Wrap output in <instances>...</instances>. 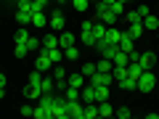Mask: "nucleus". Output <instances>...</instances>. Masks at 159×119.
<instances>
[{"mask_svg":"<svg viewBox=\"0 0 159 119\" xmlns=\"http://www.w3.org/2000/svg\"><path fill=\"white\" fill-rule=\"evenodd\" d=\"M29 24H32V27H48V16L43 11H32V19H29Z\"/></svg>","mask_w":159,"mask_h":119,"instance_id":"12","label":"nucleus"},{"mask_svg":"<svg viewBox=\"0 0 159 119\" xmlns=\"http://www.w3.org/2000/svg\"><path fill=\"white\" fill-rule=\"evenodd\" d=\"M45 51H48V56H51V61H53V64H61V58H64L61 48H45Z\"/></svg>","mask_w":159,"mask_h":119,"instance_id":"28","label":"nucleus"},{"mask_svg":"<svg viewBox=\"0 0 159 119\" xmlns=\"http://www.w3.org/2000/svg\"><path fill=\"white\" fill-rule=\"evenodd\" d=\"M66 111H69V119H85V103L66 101Z\"/></svg>","mask_w":159,"mask_h":119,"instance_id":"3","label":"nucleus"},{"mask_svg":"<svg viewBox=\"0 0 159 119\" xmlns=\"http://www.w3.org/2000/svg\"><path fill=\"white\" fill-rule=\"evenodd\" d=\"M98 117H103V119H106V117H114V106H111L109 101H101V103H98Z\"/></svg>","mask_w":159,"mask_h":119,"instance_id":"16","label":"nucleus"},{"mask_svg":"<svg viewBox=\"0 0 159 119\" xmlns=\"http://www.w3.org/2000/svg\"><path fill=\"white\" fill-rule=\"evenodd\" d=\"M114 117H119V119H130L133 111H130L127 106H119V108H114Z\"/></svg>","mask_w":159,"mask_h":119,"instance_id":"34","label":"nucleus"},{"mask_svg":"<svg viewBox=\"0 0 159 119\" xmlns=\"http://www.w3.org/2000/svg\"><path fill=\"white\" fill-rule=\"evenodd\" d=\"M119 34H122V29H117V27H106V42H117L119 45Z\"/></svg>","mask_w":159,"mask_h":119,"instance_id":"17","label":"nucleus"},{"mask_svg":"<svg viewBox=\"0 0 159 119\" xmlns=\"http://www.w3.org/2000/svg\"><path fill=\"white\" fill-rule=\"evenodd\" d=\"M29 19H32V13H29V11H21V8H16V21L21 24V27H27Z\"/></svg>","mask_w":159,"mask_h":119,"instance_id":"25","label":"nucleus"},{"mask_svg":"<svg viewBox=\"0 0 159 119\" xmlns=\"http://www.w3.org/2000/svg\"><path fill=\"white\" fill-rule=\"evenodd\" d=\"M143 29H154V32H157L159 29V16H151V13H148V16L143 19Z\"/></svg>","mask_w":159,"mask_h":119,"instance_id":"23","label":"nucleus"},{"mask_svg":"<svg viewBox=\"0 0 159 119\" xmlns=\"http://www.w3.org/2000/svg\"><path fill=\"white\" fill-rule=\"evenodd\" d=\"M111 64H114V66H127V64H130V56H127L125 51H119L117 56L111 58Z\"/></svg>","mask_w":159,"mask_h":119,"instance_id":"21","label":"nucleus"},{"mask_svg":"<svg viewBox=\"0 0 159 119\" xmlns=\"http://www.w3.org/2000/svg\"><path fill=\"white\" fill-rule=\"evenodd\" d=\"M6 85H8V79H6V74L0 72V87H6Z\"/></svg>","mask_w":159,"mask_h":119,"instance_id":"44","label":"nucleus"},{"mask_svg":"<svg viewBox=\"0 0 159 119\" xmlns=\"http://www.w3.org/2000/svg\"><path fill=\"white\" fill-rule=\"evenodd\" d=\"M96 19H98L101 24H106V27H114V24L119 21V16L111 11V8H103V11H98V16H96Z\"/></svg>","mask_w":159,"mask_h":119,"instance_id":"9","label":"nucleus"},{"mask_svg":"<svg viewBox=\"0 0 159 119\" xmlns=\"http://www.w3.org/2000/svg\"><path fill=\"white\" fill-rule=\"evenodd\" d=\"M119 51H125V53H133V51H135V40L130 37L127 29H122V34H119Z\"/></svg>","mask_w":159,"mask_h":119,"instance_id":"8","label":"nucleus"},{"mask_svg":"<svg viewBox=\"0 0 159 119\" xmlns=\"http://www.w3.org/2000/svg\"><path fill=\"white\" fill-rule=\"evenodd\" d=\"M64 56H66L69 61H77V58H80V51H77L74 45H69V48H64Z\"/></svg>","mask_w":159,"mask_h":119,"instance_id":"35","label":"nucleus"},{"mask_svg":"<svg viewBox=\"0 0 159 119\" xmlns=\"http://www.w3.org/2000/svg\"><path fill=\"white\" fill-rule=\"evenodd\" d=\"M122 90H138V79H133V77H125V79H119L117 82Z\"/></svg>","mask_w":159,"mask_h":119,"instance_id":"20","label":"nucleus"},{"mask_svg":"<svg viewBox=\"0 0 159 119\" xmlns=\"http://www.w3.org/2000/svg\"><path fill=\"white\" fill-rule=\"evenodd\" d=\"M154 61H157V56H154L151 51H143V53H138V64H141L143 69H151V66H154Z\"/></svg>","mask_w":159,"mask_h":119,"instance_id":"11","label":"nucleus"},{"mask_svg":"<svg viewBox=\"0 0 159 119\" xmlns=\"http://www.w3.org/2000/svg\"><path fill=\"white\" fill-rule=\"evenodd\" d=\"M43 48H58V37L56 34H45L43 37Z\"/></svg>","mask_w":159,"mask_h":119,"instance_id":"30","label":"nucleus"},{"mask_svg":"<svg viewBox=\"0 0 159 119\" xmlns=\"http://www.w3.org/2000/svg\"><path fill=\"white\" fill-rule=\"evenodd\" d=\"M19 114H21V117H32V114H34V108L29 106V103H24V106L19 108Z\"/></svg>","mask_w":159,"mask_h":119,"instance_id":"42","label":"nucleus"},{"mask_svg":"<svg viewBox=\"0 0 159 119\" xmlns=\"http://www.w3.org/2000/svg\"><path fill=\"white\" fill-rule=\"evenodd\" d=\"M96 48L101 51V58H109V61H111V58L119 53V45H117V42H106V40H98Z\"/></svg>","mask_w":159,"mask_h":119,"instance_id":"2","label":"nucleus"},{"mask_svg":"<svg viewBox=\"0 0 159 119\" xmlns=\"http://www.w3.org/2000/svg\"><path fill=\"white\" fill-rule=\"evenodd\" d=\"M111 69H114V64L109 61V58H101V61L96 64V72H111Z\"/></svg>","mask_w":159,"mask_h":119,"instance_id":"32","label":"nucleus"},{"mask_svg":"<svg viewBox=\"0 0 159 119\" xmlns=\"http://www.w3.org/2000/svg\"><path fill=\"white\" fill-rule=\"evenodd\" d=\"M3 95H6V87H0V98H3Z\"/></svg>","mask_w":159,"mask_h":119,"instance_id":"46","label":"nucleus"},{"mask_svg":"<svg viewBox=\"0 0 159 119\" xmlns=\"http://www.w3.org/2000/svg\"><path fill=\"white\" fill-rule=\"evenodd\" d=\"M40 45H43V42H40L37 37H29L27 40V48H29V51H40Z\"/></svg>","mask_w":159,"mask_h":119,"instance_id":"41","label":"nucleus"},{"mask_svg":"<svg viewBox=\"0 0 159 119\" xmlns=\"http://www.w3.org/2000/svg\"><path fill=\"white\" fill-rule=\"evenodd\" d=\"M80 98H82L85 103H96V85H82Z\"/></svg>","mask_w":159,"mask_h":119,"instance_id":"10","label":"nucleus"},{"mask_svg":"<svg viewBox=\"0 0 159 119\" xmlns=\"http://www.w3.org/2000/svg\"><path fill=\"white\" fill-rule=\"evenodd\" d=\"M34 3H37L40 8H45V3H48V0H34Z\"/></svg>","mask_w":159,"mask_h":119,"instance_id":"45","label":"nucleus"},{"mask_svg":"<svg viewBox=\"0 0 159 119\" xmlns=\"http://www.w3.org/2000/svg\"><path fill=\"white\" fill-rule=\"evenodd\" d=\"M157 37H159V29H157Z\"/></svg>","mask_w":159,"mask_h":119,"instance_id":"47","label":"nucleus"},{"mask_svg":"<svg viewBox=\"0 0 159 119\" xmlns=\"http://www.w3.org/2000/svg\"><path fill=\"white\" fill-rule=\"evenodd\" d=\"M80 72H82V77H85V79H90L93 74H96V64H85V66L80 69Z\"/></svg>","mask_w":159,"mask_h":119,"instance_id":"38","label":"nucleus"},{"mask_svg":"<svg viewBox=\"0 0 159 119\" xmlns=\"http://www.w3.org/2000/svg\"><path fill=\"white\" fill-rule=\"evenodd\" d=\"M114 82V74L111 72H96L90 77V85H96V87H101V85H111Z\"/></svg>","mask_w":159,"mask_h":119,"instance_id":"7","label":"nucleus"},{"mask_svg":"<svg viewBox=\"0 0 159 119\" xmlns=\"http://www.w3.org/2000/svg\"><path fill=\"white\" fill-rule=\"evenodd\" d=\"M111 74H114V82H119V79H125V77H127V66H114Z\"/></svg>","mask_w":159,"mask_h":119,"instance_id":"33","label":"nucleus"},{"mask_svg":"<svg viewBox=\"0 0 159 119\" xmlns=\"http://www.w3.org/2000/svg\"><path fill=\"white\" fill-rule=\"evenodd\" d=\"M69 45H74V34L72 32H58V48H69Z\"/></svg>","mask_w":159,"mask_h":119,"instance_id":"13","label":"nucleus"},{"mask_svg":"<svg viewBox=\"0 0 159 119\" xmlns=\"http://www.w3.org/2000/svg\"><path fill=\"white\" fill-rule=\"evenodd\" d=\"M135 11H138V16H141V19H146L148 13H151V11H148V6H138Z\"/></svg>","mask_w":159,"mask_h":119,"instance_id":"43","label":"nucleus"},{"mask_svg":"<svg viewBox=\"0 0 159 119\" xmlns=\"http://www.w3.org/2000/svg\"><path fill=\"white\" fill-rule=\"evenodd\" d=\"M109 8H111V11L117 13V16H125V3H122V0H114V3H111Z\"/></svg>","mask_w":159,"mask_h":119,"instance_id":"37","label":"nucleus"},{"mask_svg":"<svg viewBox=\"0 0 159 119\" xmlns=\"http://www.w3.org/2000/svg\"><path fill=\"white\" fill-rule=\"evenodd\" d=\"M51 72H53V79H56V82H61V79H66V72L61 69V64H53V69H51Z\"/></svg>","mask_w":159,"mask_h":119,"instance_id":"29","label":"nucleus"},{"mask_svg":"<svg viewBox=\"0 0 159 119\" xmlns=\"http://www.w3.org/2000/svg\"><path fill=\"white\" fill-rule=\"evenodd\" d=\"M40 90H43V93H56V79H53V77H43Z\"/></svg>","mask_w":159,"mask_h":119,"instance_id":"18","label":"nucleus"},{"mask_svg":"<svg viewBox=\"0 0 159 119\" xmlns=\"http://www.w3.org/2000/svg\"><path fill=\"white\" fill-rule=\"evenodd\" d=\"M127 32H130V37H133V40H138L143 32H146V29H143V21H135V24H130V29H127Z\"/></svg>","mask_w":159,"mask_h":119,"instance_id":"22","label":"nucleus"},{"mask_svg":"<svg viewBox=\"0 0 159 119\" xmlns=\"http://www.w3.org/2000/svg\"><path fill=\"white\" fill-rule=\"evenodd\" d=\"M101 101H109V85L96 87V103H101Z\"/></svg>","mask_w":159,"mask_h":119,"instance_id":"26","label":"nucleus"},{"mask_svg":"<svg viewBox=\"0 0 159 119\" xmlns=\"http://www.w3.org/2000/svg\"><path fill=\"white\" fill-rule=\"evenodd\" d=\"M29 53V48H27V42H16V48H13V56L16 58H24Z\"/></svg>","mask_w":159,"mask_h":119,"instance_id":"31","label":"nucleus"},{"mask_svg":"<svg viewBox=\"0 0 159 119\" xmlns=\"http://www.w3.org/2000/svg\"><path fill=\"white\" fill-rule=\"evenodd\" d=\"M24 95H27L29 101H40L43 90H40V87H34V85H27V87H24Z\"/></svg>","mask_w":159,"mask_h":119,"instance_id":"19","label":"nucleus"},{"mask_svg":"<svg viewBox=\"0 0 159 119\" xmlns=\"http://www.w3.org/2000/svg\"><path fill=\"white\" fill-rule=\"evenodd\" d=\"M85 119H98V103H85Z\"/></svg>","mask_w":159,"mask_h":119,"instance_id":"27","label":"nucleus"},{"mask_svg":"<svg viewBox=\"0 0 159 119\" xmlns=\"http://www.w3.org/2000/svg\"><path fill=\"white\" fill-rule=\"evenodd\" d=\"M48 27H51V29H58V32H64V27H66V19H64V13L58 11V8L51 13V16H48Z\"/></svg>","mask_w":159,"mask_h":119,"instance_id":"5","label":"nucleus"},{"mask_svg":"<svg viewBox=\"0 0 159 119\" xmlns=\"http://www.w3.org/2000/svg\"><path fill=\"white\" fill-rule=\"evenodd\" d=\"M34 69H40V72H51V69H53V61H51V56H48V51H45V48H40Z\"/></svg>","mask_w":159,"mask_h":119,"instance_id":"4","label":"nucleus"},{"mask_svg":"<svg viewBox=\"0 0 159 119\" xmlns=\"http://www.w3.org/2000/svg\"><path fill=\"white\" fill-rule=\"evenodd\" d=\"M27 40H29V32H27V29H16V42H27Z\"/></svg>","mask_w":159,"mask_h":119,"instance_id":"40","label":"nucleus"},{"mask_svg":"<svg viewBox=\"0 0 159 119\" xmlns=\"http://www.w3.org/2000/svg\"><path fill=\"white\" fill-rule=\"evenodd\" d=\"M154 87H157V77H154L151 69H143L141 77H138V90L141 93H151Z\"/></svg>","mask_w":159,"mask_h":119,"instance_id":"1","label":"nucleus"},{"mask_svg":"<svg viewBox=\"0 0 159 119\" xmlns=\"http://www.w3.org/2000/svg\"><path fill=\"white\" fill-rule=\"evenodd\" d=\"M72 8L74 11H88L90 8V0H72Z\"/></svg>","mask_w":159,"mask_h":119,"instance_id":"36","label":"nucleus"},{"mask_svg":"<svg viewBox=\"0 0 159 119\" xmlns=\"http://www.w3.org/2000/svg\"><path fill=\"white\" fill-rule=\"evenodd\" d=\"M93 37H96V42H98V40H103V37H106V24H101L98 19L93 21Z\"/></svg>","mask_w":159,"mask_h":119,"instance_id":"15","label":"nucleus"},{"mask_svg":"<svg viewBox=\"0 0 159 119\" xmlns=\"http://www.w3.org/2000/svg\"><path fill=\"white\" fill-rule=\"evenodd\" d=\"M125 21H127V24H135V21H143V19L138 16V11H127V13H125Z\"/></svg>","mask_w":159,"mask_h":119,"instance_id":"39","label":"nucleus"},{"mask_svg":"<svg viewBox=\"0 0 159 119\" xmlns=\"http://www.w3.org/2000/svg\"><path fill=\"white\" fill-rule=\"evenodd\" d=\"M66 85L80 87V90H82V85H85V77H82V72H77V74H69V77H66Z\"/></svg>","mask_w":159,"mask_h":119,"instance_id":"14","label":"nucleus"},{"mask_svg":"<svg viewBox=\"0 0 159 119\" xmlns=\"http://www.w3.org/2000/svg\"><path fill=\"white\" fill-rule=\"evenodd\" d=\"M64 98H66V101H80V87L66 85V90H64Z\"/></svg>","mask_w":159,"mask_h":119,"instance_id":"24","label":"nucleus"},{"mask_svg":"<svg viewBox=\"0 0 159 119\" xmlns=\"http://www.w3.org/2000/svg\"><path fill=\"white\" fill-rule=\"evenodd\" d=\"M80 37H82V42H85L88 48H96V37H93V21H85V24H82V32H80Z\"/></svg>","mask_w":159,"mask_h":119,"instance_id":"6","label":"nucleus"}]
</instances>
